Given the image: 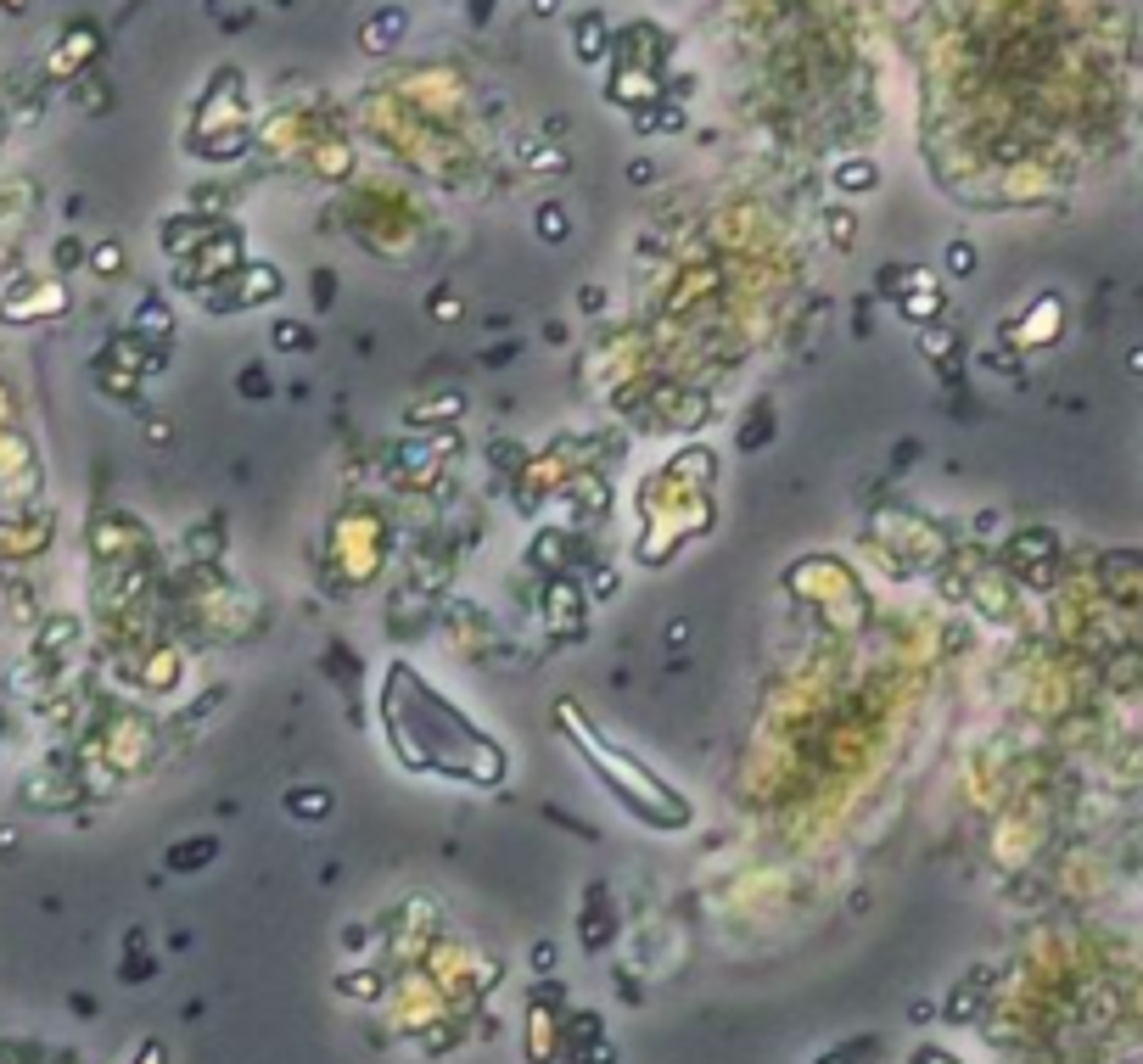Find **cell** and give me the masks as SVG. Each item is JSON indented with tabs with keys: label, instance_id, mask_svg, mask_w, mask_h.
Instances as JSON below:
<instances>
[{
	"label": "cell",
	"instance_id": "6da1fadb",
	"mask_svg": "<svg viewBox=\"0 0 1143 1064\" xmlns=\"http://www.w3.org/2000/svg\"><path fill=\"white\" fill-rule=\"evenodd\" d=\"M269 291H281V275H275V269H241V275H236V286L225 291V303H219V309H241V303L269 297Z\"/></svg>",
	"mask_w": 1143,
	"mask_h": 1064
},
{
	"label": "cell",
	"instance_id": "7a4b0ae2",
	"mask_svg": "<svg viewBox=\"0 0 1143 1064\" xmlns=\"http://www.w3.org/2000/svg\"><path fill=\"white\" fill-rule=\"evenodd\" d=\"M578 57H584V62L606 57V23H600V17H584V23H578Z\"/></svg>",
	"mask_w": 1143,
	"mask_h": 1064
},
{
	"label": "cell",
	"instance_id": "3957f363",
	"mask_svg": "<svg viewBox=\"0 0 1143 1064\" xmlns=\"http://www.w3.org/2000/svg\"><path fill=\"white\" fill-rule=\"evenodd\" d=\"M398 29H404V12H387V17H376V23L364 29V45H370V51H387V39H398Z\"/></svg>",
	"mask_w": 1143,
	"mask_h": 1064
},
{
	"label": "cell",
	"instance_id": "277c9868",
	"mask_svg": "<svg viewBox=\"0 0 1143 1064\" xmlns=\"http://www.w3.org/2000/svg\"><path fill=\"white\" fill-rule=\"evenodd\" d=\"M213 852H219L213 840H208V835H196V846H186V852H168V869H196V863H208Z\"/></svg>",
	"mask_w": 1143,
	"mask_h": 1064
},
{
	"label": "cell",
	"instance_id": "5b68a950",
	"mask_svg": "<svg viewBox=\"0 0 1143 1064\" xmlns=\"http://www.w3.org/2000/svg\"><path fill=\"white\" fill-rule=\"evenodd\" d=\"M936 309H942L936 291H908V297H903V314H908V320H936Z\"/></svg>",
	"mask_w": 1143,
	"mask_h": 1064
},
{
	"label": "cell",
	"instance_id": "8992f818",
	"mask_svg": "<svg viewBox=\"0 0 1143 1064\" xmlns=\"http://www.w3.org/2000/svg\"><path fill=\"white\" fill-rule=\"evenodd\" d=\"M326 790H292V812H326Z\"/></svg>",
	"mask_w": 1143,
	"mask_h": 1064
},
{
	"label": "cell",
	"instance_id": "52a82bcc",
	"mask_svg": "<svg viewBox=\"0 0 1143 1064\" xmlns=\"http://www.w3.org/2000/svg\"><path fill=\"white\" fill-rule=\"evenodd\" d=\"M948 269H953V275H970V269H976V259H970V247H964V241L948 247Z\"/></svg>",
	"mask_w": 1143,
	"mask_h": 1064
},
{
	"label": "cell",
	"instance_id": "ba28073f",
	"mask_svg": "<svg viewBox=\"0 0 1143 1064\" xmlns=\"http://www.w3.org/2000/svg\"><path fill=\"white\" fill-rule=\"evenodd\" d=\"M841 180L863 191V186H875V168H869V162H847V174H841Z\"/></svg>",
	"mask_w": 1143,
	"mask_h": 1064
},
{
	"label": "cell",
	"instance_id": "9c48e42d",
	"mask_svg": "<svg viewBox=\"0 0 1143 1064\" xmlns=\"http://www.w3.org/2000/svg\"><path fill=\"white\" fill-rule=\"evenodd\" d=\"M275 342H281V348H297V342L309 348V336H303V325H275Z\"/></svg>",
	"mask_w": 1143,
	"mask_h": 1064
},
{
	"label": "cell",
	"instance_id": "30bf717a",
	"mask_svg": "<svg viewBox=\"0 0 1143 1064\" xmlns=\"http://www.w3.org/2000/svg\"><path fill=\"white\" fill-rule=\"evenodd\" d=\"M538 230H544V235H560V230H566V219H560V208H544V219H538Z\"/></svg>",
	"mask_w": 1143,
	"mask_h": 1064
},
{
	"label": "cell",
	"instance_id": "8fae6325",
	"mask_svg": "<svg viewBox=\"0 0 1143 1064\" xmlns=\"http://www.w3.org/2000/svg\"><path fill=\"white\" fill-rule=\"evenodd\" d=\"M118 263H124V259H118V247H101V253H96V269H101V275H112Z\"/></svg>",
	"mask_w": 1143,
	"mask_h": 1064
},
{
	"label": "cell",
	"instance_id": "7c38bea8",
	"mask_svg": "<svg viewBox=\"0 0 1143 1064\" xmlns=\"http://www.w3.org/2000/svg\"><path fill=\"white\" fill-rule=\"evenodd\" d=\"M914 1064H958V1059H953V1053H936V1048H925Z\"/></svg>",
	"mask_w": 1143,
	"mask_h": 1064
},
{
	"label": "cell",
	"instance_id": "4fadbf2b",
	"mask_svg": "<svg viewBox=\"0 0 1143 1064\" xmlns=\"http://www.w3.org/2000/svg\"><path fill=\"white\" fill-rule=\"evenodd\" d=\"M135 1064H163V1048H158V1042H146V1048H140V1059H135Z\"/></svg>",
	"mask_w": 1143,
	"mask_h": 1064
},
{
	"label": "cell",
	"instance_id": "5bb4252c",
	"mask_svg": "<svg viewBox=\"0 0 1143 1064\" xmlns=\"http://www.w3.org/2000/svg\"><path fill=\"white\" fill-rule=\"evenodd\" d=\"M830 235H835V241H847V235H852V219H847V213H841V219H830Z\"/></svg>",
	"mask_w": 1143,
	"mask_h": 1064
},
{
	"label": "cell",
	"instance_id": "9a60e30c",
	"mask_svg": "<svg viewBox=\"0 0 1143 1064\" xmlns=\"http://www.w3.org/2000/svg\"><path fill=\"white\" fill-rule=\"evenodd\" d=\"M818 1064H847V1059H818Z\"/></svg>",
	"mask_w": 1143,
	"mask_h": 1064
}]
</instances>
